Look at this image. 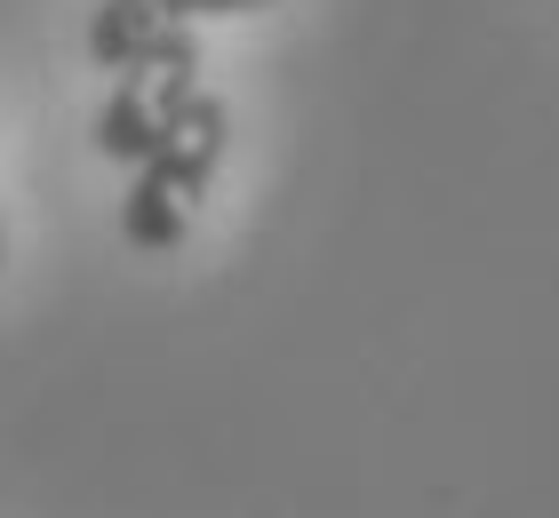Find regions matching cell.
<instances>
[{
	"mask_svg": "<svg viewBox=\"0 0 559 518\" xmlns=\"http://www.w3.org/2000/svg\"><path fill=\"white\" fill-rule=\"evenodd\" d=\"M224 144H233V112H224V96L192 88V104L168 120V136L152 144V160H136L129 176V207H120V231H129V248H152L168 255L185 240L200 192H209V176L224 168Z\"/></svg>",
	"mask_w": 559,
	"mask_h": 518,
	"instance_id": "cell-1",
	"label": "cell"
},
{
	"mask_svg": "<svg viewBox=\"0 0 559 518\" xmlns=\"http://www.w3.org/2000/svg\"><path fill=\"white\" fill-rule=\"evenodd\" d=\"M192 88H200V48H185V57H160V64H129V72L112 81L105 112H96V152H105V160H120V168L152 160V144H160L168 120L192 104Z\"/></svg>",
	"mask_w": 559,
	"mask_h": 518,
	"instance_id": "cell-2",
	"label": "cell"
},
{
	"mask_svg": "<svg viewBox=\"0 0 559 518\" xmlns=\"http://www.w3.org/2000/svg\"><path fill=\"white\" fill-rule=\"evenodd\" d=\"M192 40V16H176V0H96L88 16V57L105 72H129V64H160V57H185Z\"/></svg>",
	"mask_w": 559,
	"mask_h": 518,
	"instance_id": "cell-3",
	"label": "cell"
},
{
	"mask_svg": "<svg viewBox=\"0 0 559 518\" xmlns=\"http://www.w3.org/2000/svg\"><path fill=\"white\" fill-rule=\"evenodd\" d=\"M248 9H272V0H176V16H248Z\"/></svg>",
	"mask_w": 559,
	"mask_h": 518,
	"instance_id": "cell-4",
	"label": "cell"
}]
</instances>
